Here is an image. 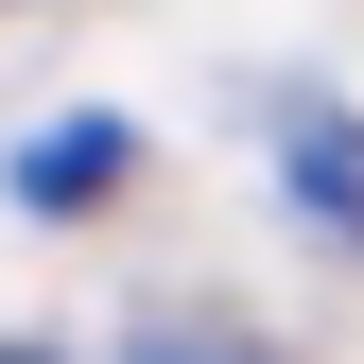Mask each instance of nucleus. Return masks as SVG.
<instances>
[{"label":"nucleus","mask_w":364,"mask_h":364,"mask_svg":"<svg viewBox=\"0 0 364 364\" xmlns=\"http://www.w3.org/2000/svg\"><path fill=\"white\" fill-rule=\"evenodd\" d=\"M122 156H139L122 122H53V139H18V208H105Z\"/></svg>","instance_id":"nucleus-1"},{"label":"nucleus","mask_w":364,"mask_h":364,"mask_svg":"<svg viewBox=\"0 0 364 364\" xmlns=\"http://www.w3.org/2000/svg\"><path fill=\"white\" fill-rule=\"evenodd\" d=\"M295 208L330 243H364V122H295Z\"/></svg>","instance_id":"nucleus-2"},{"label":"nucleus","mask_w":364,"mask_h":364,"mask_svg":"<svg viewBox=\"0 0 364 364\" xmlns=\"http://www.w3.org/2000/svg\"><path fill=\"white\" fill-rule=\"evenodd\" d=\"M139 364H260L243 330H191V312H173V330H139Z\"/></svg>","instance_id":"nucleus-3"},{"label":"nucleus","mask_w":364,"mask_h":364,"mask_svg":"<svg viewBox=\"0 0 364 364\" xmlns=\"http://www.w3.org/2000/svg\"><path fill=\"white\" fill-rule=\"evenodd\" d=\"M0 364H53V347H0Z\"/></svg>","instance_id":"nucleus-4"}]
</instances>
